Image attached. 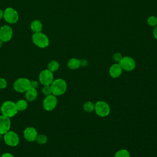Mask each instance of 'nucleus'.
<instances>
[{"label": "nucleus", "instance_id": "nucleus-1", "mask_svg": "<svg viewBox=\"0 0 157 157\" xmlns=\"http://www.w3.org/2000/svg\"><path fill=\"white\" fill-rule=\"evenodd\" d=\"M1 114L8 118L13 117L18 113V110L15 102L10 100L4 102L0 108Z\"/></svg>", "mask_w": 157, "mask_h": 157}, {"label": "nucleus", "instance_id": "nucleus-2", "mask_svg": "<svg viewBox=\"0 0 157 157\" xmlns=\"http://www.w3.org/2000/svg\"><path fill=\"white\" fill-rule=\"evenodd\" d=\"M52 94L55 96H61L67 90L66 82L62 78H57L53 81L50 85Z\"/></svg>", "mask_w": 157, "mask_h": 157}, {"label": "nucleus", "instance_id": "nucleus-3", "mask_svg": "<svg viewBox=\"0 0 157 157\" xmlns=\"http://www.w3.org/2000/svg\"><path fill=\"white\" fill-rule=\"evenodd\" d=\"M31 39L34 44L40 48H47L50 44L48 37L46 34L42 32L33 33Z\"/></svg>", "mask_w": 157, "mask_h": 157}, {"label": "nucleus", "instance_id": "nucleus-4", "mask_svg": "<svg viewBox=\"0 0 157 157\" xmlns=\"http://www.w3.org/2000/svg\"><path fill=\"white\" fill-rule=\"evenodd\" d=\"M31 80L27 78L20 77L17 78L13 83V90L18 93H25L31 88Z\"/></svg>", "mask_w": 157, "mask_h": 157}, {"label": "nucleus", "instance_id": "nucleus-5", "mask_svg": "<svg viewBox=\"0 0 157 157\" xmlns=\"http://www.w3.org/2000/svg\"><path fill=\"white\" fill-rule=\"evenodd\" d=\"M2 137L5 144L11 147H15L20 143L19 136L13 131L9 130L3 135Z\"/></svg>", "mask_w": 157, "mask_h": 157}, {"label": "nucleus", "instance_id": "nucleus-6", "mask_svg": "<svg viewBox=\"0 0 157 157\" xmlns=\"http://www.w3.org/2000/svg\"><path fill=\"white\" fill-rule=\"evenodd\" d=\"M3 18L9 24H15L18 21L19 15L15 9L7 7L4 10Z\"/></svg>", "mask_w": 157, "mask_h": 157}, {"label": "nucleus", "instance_id": "nucleus-7", "mask_svg": "<svg viewBox=\"0 0 157 157\" xmlns=\"http://www.w3.org/2000/svg\"><path fill=\"white\" fill-rule=\"evenodd\" d=\"M94 111L98 116L104 117L109 114L110 108L107 102L99 101L94 104Z\"/></svg>", "mask_w": 157, "mask_h": 157}, {"label": "nucleus", "instance_id": "nucleus-8", "mask_svg": "<svg viewBox=\"0 0 157 157\" xmlns=\"http://www.w3.org/2000/svg\"><path fill=\"white\" fill-rule=\"evenodd\" d=\"M53 80V74L48 69H44L39 73V83L43 86L50 85Z\"/></svg>", "mask_w": 157, "mask_h": 157}, {"label": "nucleus", "instance_id": "nucleus-9", "mask_svg": "<svg viewBox=\"0 0 157 157\" xmlns=\"http://www.w3.org/2000/svg\"><path fill=\"white\" fill-rule=\"evenodd\" d=\"M58 104L56 96L53 94L45 96L42 101V106L45 110L52 111L55 109Z\"/></svg>", "mask_w": 157, "mask_h": 157}, {"label": "nucleus", "instance_id": "nucleus-10", "mask_svg": "<svg viewBox=\"0 0 157 157\" xmlns=\"http://www.w3.org/2000/svg\"><path fill=\"white\" fill-rule=\"evenodd\" d=\"M13 36V29L11 26L5 25L0 28V40L2 42L10 41Z\"/></svg>", "mask_w": 157, "mask_h": 157}, {"label": "nucleus", "instance_id": "nucleus-11", "mask_svg": "<svg viewBox=\"0 0 157 157\" xmlns=\"http://www.w3.org/2000/svg\"><path fill=\"white\" fill-rule=\"evenodd\" d=\"M118 64L121 69L126 71H131L136 66L135 60L130 56L123 57Z\"/></svg>", "mask_w": 157, "mask_h": 157}, {"label": "nucleus", "instance_id": "nucleus-12", "mask_svg": "<svg viewBox=\"0 0 157 157\" xmlns=\"http://www.w3.org/2000/svg\"><path fill=\"white\" fill-rule=\"evenodd\" d=\"M37 135V131L34 127H27L23 131V137L25 139L29 142L36 141Z\"/></svg>", "mask_w": 157, "mask_h": 157}, {"label": "nucleus", "instance_id": "nucleus-13", "mask_svg": "<svg viewBox=\"0 0 157 157\" xmlns=\"http://www.w3.org/2000/svg\"><path fill=\"white\" fill-rule=\"evenodd\" d=\"M11 121L8 118L2 115H0V134L2 136L10 130Z\"/></svg>", "mask_w": 157, "mask_h": 157}, {"label": "nucleus", "instance_id": "nucleus-14", "mask_svg": "<svg viewBox=\"0 0 157 157\" xmlns=\"http://www.w3.org/2000/svg\"><path fill=\"white\" fill-rule=\"evenodd\" d=\"M122 69L119 64H113L109 69V74L113 78H117L121 75Z\"/></svg>", "mask_w": 157, "mask_h": 157}, {"label": "nucleus", "instance_id": "nucleus-15", "mask_svg": "<svg viewBox=\"0 0 157 157\" xmlns=\"http://www.w3.org/2000/svg\"><path fill=\"white\" fill-rule=\"evenodd\" d=\"M38 93L36 88H30L25 92V98L28 102H33L37 98Z\"/></svg>", "mask_w": 157, "mask_h": 157}, {"label": "nucleus", "instance_id": "nucleus-16", "mask_svg": "<svg viewBox=\"0 0 157 157\" xmlns=\"http://www.w3.org/2000/svg\"><path fill=\"white\" fill-rule=\"evenodd\" d=\"M30 28L33 33H37L42 32L43 25L42 22L39 20H33L30 25Z\"/></svg>", "mask_w": 157, "mask_h": 157}, {"label": "nucleus", "instance_id": "nucleus-17", "mask_svg": "<svg viewBox=\"0 0 157 157\" xmlns=\"http://www.w3.org/2000/svg\"><path fill=\"white\" fill-rule=\"evenodd\" d=\"M80 66V60L77 58H71L67 63V67L71 69H76Z\"/></svg>", "mask_w": 157, "mask_h": 157}, {"label": "nucleus", "instance_id": "nucleus-18", "mask_svg": "<svg viewBox=\"0 0 157 157\" xmlns=\"http://www.w3.org/2000/svg\"><path fill=\"white\" fill-rule=\"evenodd\" d=\"M15 104L18 112L24 111L28 107V102L25 99H19L15 102Z\"/></svg>", "mask_w": 157, "mask_h": 157}, {"label": "nucleus", "instance_id": "nucleus-19", "mask_svg": "<svg viewBox=\"0 0 157 157\" xmlns=\"http://www.w3.org/2000/svg\"><path fill=\"white\" fill-rule=\"evenodd\" d=\"M59 67V63L56 60H52L50 61L47 65V69L52 72L53 73L54 72H56Z\"/></svg>", "mask_w": 157, "mask_h": 157}, {"label": "nucleus", "instance_id": "nucleus-20", "mask_svg": "<svg viewBox=\"0 0 157 157\" xmlns=\"http://www.w3.org/2000/svg\"><path fill=\"white\" fill-rule=\"evenodd\" d=\"M47 140H48V139H47V136L45 134H38L37 136L36 140L37 143H38L39 144H40V145L46 144L47 142Z\"/></svg>", "mask_w": 157, "mask_h": 157}, {"label": "nucleus", "instance_id": "nucleus-21", "mask_svg": "<svg viewBox=\"0 0 157 157\" xmlns=\"http://www.w3.org/2000/svg\"><path fill=\"white\" fill-rule=\"evenodd\" d=\"M83 109L86 112H93V110H94V104L91 101L86 102L83 104Z\"/></svg>", "mask_w": 157, "mask_h": 157}, {"label": "nucleus", "instance_id": "nucleus-22", "mask_svg": "<svg viewBox=\"0 0 157 157\" xmlns=\"http://www.w3.org/2000/svg\"><path fill=\"white\" fill-rule=\"evenodd\" d=\"M114 157H130V154L127 150L122 149L118 151Z\"/></svg>", "mask_w": 157, "mask_h": 157}, {"label": "nucleus", "instance_id": "nucleus-23", "mask_svg": "<svg viewBox=\"0 0 157 157\" xmlns=\"http://www.w3.org/2000/svg\"><path fill=\"white\" fill-rule=\"evenodd\" d=\"M147 23L150 26H156L157 25V17L155 16H150L147 19Z\"/></svg>", "mask_w": 157, "mask_h": 157}, {"label": "nucleus", "instance_id": "nucleus-24", "mask_svg": "<svg viewBox=\"0 0 157 157\" xmlns=\"http://www.w3.org/2000/svg\"><path fill=\"white\" fill-rule=\"evenodd\" d=\"M42 93L45 96H48V95L52 94V88H51L50 85L44 86L43 88H42Z\"/></svg>", "mask_w": 157, "mask_h": 157}, {"label": "nucleus", "instance_id": "nucleus-25", "mask_svg": "<svg viewBox=\"0 0 157 157\" xmlns=\"http://www.w3.org/2000/svg\"><path fill=\"white\" fill-rule=\"evenodd\" d=\"M7 86V80L2 77H0V89H4Z\"/></svg>", "mask_w": 157, "mask_h": 157}, {"label": "nucleus", "instance_id": "nucleus-26", "mask_svg": "<svg viewBox=\"0 0 157 157\" xmlns=\"http://www.w3.org/2000/svg\"><path fill=\"white\" fill-rule=\"evenodd\" d=\"M122 58H123V56L120 53H115L113 55V59L116 62L119 63Z\"/></svg>", "mask_w": 157, "mask_h": 157}, {"label": "nucleus", "instance_id": "nucleus-27", "mask_svg": "<svg viewBox=\"0 0 157 157\" xmlns=\"http://www.w3.org/2000/svg\"><path fill=\"white\" fill-rule=\"evenodd\" d=\"M31 87L34 88H37L39 86V82L37 80H31Z\"/></svg>", "mask_w": 157, "mask_h": 157}, {"label": "nucleus", "instance_id": "nucleus-28", "mask_svg": "<svg viewBox=\"0 0 157 157\" xmlns=\"http://www.w3.org/2000/svg\"><path fill=\"white\" fill-rule=\"evenodd\" d=\"M80 66L82 67H85L88 65V61L86 59H81L80 60Z\"/></svg>", "mask_w": 157, "mask_h": 157}, {"label": "nucleus", "instance_id": "nucleus-29", "mask_svg": "<svg viewBox=\"0 0 157 157\" xmlns=\"http://www.w3.org/2000/svg\"><path fill=\"white\" fill-rule=\"evenodd\" d=\"M1 157H15L12 153H8V152H6V153H3Z\"/></svg>", "mask_w": 157, "mask_h": 157}, {"label": "nucleus", "instance_id": "nucleus-30", "mask_svg": "<svg viewBox=\"0 0 157 157\" xmlns=\"http://www.w3.org/2000/svg\"><path fill=\"white\" fill-rule=\"evenodd\" d=\"M153 37L157 40V26H155L153 30Z\"/></svg>", "mask_w": 157, "mask_h": 157}, {"label": "nucleus", "instance_id": "nucleus-31", "mask_svg": "<svg viewBox=\"0 0 157 157\" xmlns=\"http://www.w3.org/2000/svg\"><path fill=\"white\" fill-rule=\"evenodd\" d=\"M3 14H4V10L0 9V20H1L3 18Z\"/></svg>", "mask_w": 157, "mask_h": 157}, {"label": "nucleus", "instance_id": "nucleus-32", "mask_svg": "<svg viewBox=\"0 0 157 157\" xmlns=\"http://www.w3.org/2000/svg\"><path fill=\"white\" fill-rule=\"evenodd\" d=\"M2 43H3V42L0 40V48H1V47H2Z\"/></svg>", "mask_w": 157, "mask_h": 157}, {"label": "nucleus", "instance_id": "nucleus-33", "mask_svg": "<svg viewBox=\"0 0 157 157\" xmlns=\"http://www.w3.org/2000/svg\"><path fill=\"white\" fill-rule=\"evenodd\" d=\"M2 135L0 134V140H1V139H2Z\"/></svg>", "mask_w": 157, "mask_h": 157}]
</instances>
